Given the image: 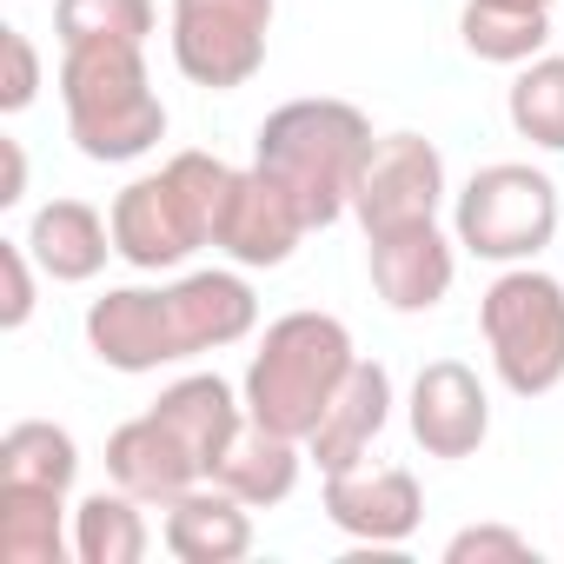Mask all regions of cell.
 Returning <instances> with one entry per match:
<instances>
[{
  "mask_svg": "<svg viewBox=\"0 0 564 564\" xmlns=\"http://www.w3.org/2000/svg\"><path fill=\"white\" fill-rule=\"evenodd\" d=\"M372 147H379L372 120L352 100L319 94V100H286L259 120L252 166H265L286 186L300 199V213L313 219V232H319V226L352 213V193H359V173H366Z\"/></svg>",
  "mask_w": 564,
  "mask_h": 564,
  "instance_id": "6da1fadb",
  "label": "cell"
},
{
  "mask_svg": "<svg viewBox=\"0 0 564 564\" xmlns=\"http://www.w3.org/2000/svg\"><path fill=\"white\" fill-rule=\"evenodd\" d=\"M352 366H359V346H352V326L346 319L313 313V306L306 313H279L259 333L252 366L239 379L246 419H259V425H272V432H286V438L306 445Z\"/></svg>",
  "mask_w": 564,
  "mask_h": 564,
  "instance_id": "7a4b0ae2",
  "label": "cell"
},
{
  "mask_svg": "<svg viewBox=\"0 0 564 564\" xmlns=\"http://www.w3.org/2000/svg\"><path fill=\"white\" fill-rule=\"evenodd\" d=\"M61 107L67 140L94 166H127L166 140V100L153 94L147 47H61Z\"/></svg>",
  "mask_w": 564,
  "mask_h": 564,
  "instance_id": "3957f363",
  "label": "cell"
},
{
  "mask_svg": "<svg viewBox=\"0 0 564 564\" xmlns=\"http://www.w3.org/2000/svg\"><path fill=\"white\" fill-rule=\"evenodd\" d=\"M232 166L219 153H173L160 173H140L133 186L113 193L107 219H113V246L133 272H166L186 265L199 246H213V213L226 193Z\"/></svg>",
  "mask_w": 564,
  "mask_h": 564,
  "instance_id": "277c9868",
  "label": "cell"
},
{
  "mask_svg": "<svg viewBox=\"0 0 564 564\" xmlns=\"http://www.w3.org/2000/svg\"><path fill=\"white\" fill-rule=\"evenodd\" d=\"M478 333L505 392L518 399L557 392L564 386V279L538 265H505L478 300Z\"/></svg>",
  "mask_w": 564,
  "mask_h": 564,
  "instance_id": "5b68a950",
  "label": "cell"
},
{
  "mask_svg": "<svg viewBox=\"0 0 564 564\" xmlns=\"http://www.w3.org/2000/svg\"><path fill=\"white\" fill-rule=\"evenodd\" d=\"M557 180L524 160H491L452 193V232L471 259L491 265H531L557 239Z\"/></svg>",
  "mask_w": 564,
  "mask_h": 564,
  "instance_id": "8992f818",
  "label": "cell"
},
{
  "mask_svg": "<svg viewBox=\"0 0 564 564\" xmlns=\"http://www.w3.org/2000/svg\"><path fill=\"white\" fill-rule=\"evenodd\" d=\"M272 14H279V0H173V21H166L173 67L213 94L246 87L265 67Z\"/></svg>",
  "mask_w": 564,
  "mask_h": 564,
  "instance_id": "52a82bcc",
  "label": "cell"
},
{
  "mask_svg": "<svg viewBox=\"0 0 564 564\" xmlns=\"http://www.w3.org/2000/svg\"><path fill=\"white\" fill-rule=\"evenodd\" d=\"M313 232V219L300 213V199L279 186L265 166H232L219 213H213V246L246 265V272H272L300 252V239Z\"/></svg>",
  "mask_w": 564,
  "mask_h": 564,
  "instance_id": "ba28073f",
  "label": "cell"
},
{
  "mask_svg": "<svg viewBox=\"0 0 564 564\" xmlns=\"http://www.w3.org/2000/svg\"><path fill=\"white\" fill-rule=\"evenodd\" d=\"M445 153L425 140V133H379L366 173H359V193H352V219L372 232H399V226H419V219H438L445 213Z\"/></svg>",
  "mask_w": 564,
  "mask_h": 564,
  "instance_id": "9c48e42d",
  "label": "cell"
},
{
  "mask_svg": "<svg viewBox=\"0 0 564 564\" xmlns=\"http://www.w3.org/2000/svg\"><path fill=\"white\" fill-rule=\"evenodd\" d=\"M87 352L107 366V372H160V366H180V333H173V306H166V286H107L94 306H87Z\"/></svg>",
  "mask_w": 564,
  "mask_h": 564,
  "instance_id": "30bf717a",
  "label": "cell"
},
{
  "mask_svg": "<svg viewBox=\"0 0 564 564\" xmlns=\"http://www.w3.org/2000/svg\"><path fill=\"white\" fill-rule=\"evenodd\" d=\"M405 425H412L425 458H452L458 465V458H471L491 438V392H485V379L465 359H432L412 379Z\"/></svg>",
  "mask_w": 564,
  "mask_h": 564,
  "instance_id": "8fae6325",
  "label": "cell"
},
{
  "mask_svg": "<svg viewBox=\"0 0 564 564\" xmlns=\"http://www.w3.org/2000/svg\"><path fill=\"white\" fill-rule=\"evenodd\" d=\"M366 272H372V293L392 313H432L458 279V232H445L438 219L372 232L366 239Z\"/></svg>",
  "mask_w": 564,
  "mask_h": 564,
  "instance_id": "7c38bea8",
  "label": "cell"
},
{
  "mask_svg": "<svg viewBox=\"0 0 564 564\" xmlns=\"http://www.w3.org/2000/svg\"><path fill=\"white\" fill-rule=\"evenodd\" d=\"M326 518L333 531H346L352 544H405L425 524V491L405 465H352V471H326Z\"/></svg>",
  "mask_w": 564,
  "mask_h": 564,
  "instance_id": "4fadbf2b",
  "label": "cell"
},
{
  "mask_svg": "<svg viewBox=\"0 0 564 564\" xmlns=\"http://www.w3.org/2000/svg\"><path fill=\"white\" fill-rule=\"evenodd\" d=\"M166 306H173V333H180V352L199 359V352H226L239 339H252L259 326V293L246 286V265H206V272H186L166 286Z\"/></svg>",
  "mask_w": 564,
  "mask_h": 564,
  "instance_id": "5bb4252c",
  "label": "cell"
},
{
  "mask_svg": "<svg viewBox=\"0 0 564 564\" xmlns=\"http://www.w3.org/2000/svg\"><path fill=\"white\" fill-rule=\"evenodd\" d=\"M392 372L379 366V359H359L352 372H346V386L333 392V405H326V419L313 425V438H306V458L319 465V471H352V465H366V452L386 438V425H392Z\"/></svg>",
  "mask_w": 564,
  "mask_h": 564,
  "instance_id": "9a60e30c",
  "label": "cell"
},
{
  "mask_svg": "<svg viewBox=\"0 0 564 564\" xmlns=\"http://www.w3.org/2000/svg\"><path fill=\"white\" fill-rule=\"evenodd\" d=\"M107 478H113L120 491H133L140 505H173L180 491L206 485L199 458L166 432V419H160L153 405H147L140 419L113 425V438H107Z\"/></svg>",
  "mask_w": 564,
  "mask_h": 564,
  "instance_id": "2e32d148",
  "label": "cell"
},
{
  "mask_svg": "<svg viewBox=\"0 0 564 564\" xmlns=\"http://www.w3.org/2000/svg\"><path fill=\"white\" fill-rule=\"evenodd\" d=\"M28 252L34 265L54 279V286H87V279L107 272V259L120 252L113 246V219L87 199H47L34 219H28Z\"/></svg>",
  "mask_w": 564,
  "mask_h": 564,
  "instance_id": "e0dca14e",
  "label": "cell"
},
{
  "mask_svg": "<svg viewBox=\"0 0 564 564\" xmlns=\"http://www.w3.org/2000/svg\"><path fill=\"white\" fill-rule=\"evenodd\" d=\"M166 511V524H160V538H166V551L180 557V564H239L246 551H252V505H239L226 485H193V491H180L173 505H160Z\"/></svg>",
  "mask_w": 564,
  "mask_h": 564,
  "instance_id": "ac0fdd59",
  "label": "cell"
},
{
  "mask_svg": "<svg viewBox=\"0 0 564 564\" xmlns=\"http://www.w3.org/2000/svg\"><path fill=\"white\" fill-rule=\"evenodd\" d=\"M153 412H160L166 432L199 458L206 478L219 471L226 445H232L239 425H246V399H239V386H226L219 372H186V379H173V386L153 399Z\"/></svg>",
  "mask_w": 564,
  "mask_h": 564,
  "instance_id": "d6986e66",
  "label": "cell"
},
{
  "mask_svg": "<svg viewBox=\"0 0 564 564\" xmlns=\"http://www.w3.org/2000/svg\"><path fill=\"white\" fill-rule=\"evenodd\" d=\"M300 471H306V445H300V438H286V432L246 419L239 438L226 445L213 485H226V491H232L239 505H252V511H272V505H286V498L300 491Z\"/></svg>",
  "mask_w": 564,
  "mask_h": 564,
  "instance_id": "ffe728a7",
  "label": "cell"
},
{
  "mask_svg": "<svg viewBox=\"0 0 564 564\" xmlns=\"http://www.w3.org/2000/svg\"><path fill=\"white\" fill-rule=\"evenodd\" d=\"M0 557L8 564H61V557H74L67 491L0 478Z\"/></svg>",
  "mask_w": 564,
  "mask_h": 564,
  "instance_id": "44dd1931",
  "label": "cell"
},
{
  "mask_svg": "<svg viewBox=\"0 0 564 564\" xmlns=\"http://www.w3.org/2000/svg\"><path fill=\"white\" fill-rule=\"evenodd\" d=\"M458 41L471 61L491 67H524L551 47V8H511V0H465Z\"/></svg>",
  "mask_w": 564,
  "mask_h": 564,
  "instance_id": "7402d4cb",
  "label": "cell"
},
{
  "mask_svg": "<svg viewBox=\"0 0 564 564\" xmlns=\"http://www.w3.org/2000/svg\"><path fill=\"white\" fill-rule=\"evenodd\" d=\"M153 551L147 531V505L133 491H87L74 505V557L80 564H140Z\"/></svg>",
  "mask_w": 564,
  "mask_h": 564,
  "instance_id": "603a6c76",
  "label": "cell"
},
{
  "mask_svg": "<svg viewBox=\"0 0 564 564\" xmlns=\"http://www.w3.org/2000/svg\"><path fill=\"white\" fill-rule=\"evenodd\" d=\"M0 478L74 491V478H80V445H74V432L54 425V419H21V425H8V438H0Z\"/></svg>",
  "mask_w": 564,
  "mask_h": 564,
  "instance_id": "cb8c5ba5",
  "label": "cell"
},
{
  "mask_svg": "<svg viewBox=\"0 0 564 564\" xmlns=\"http://www.w3.org/2000/svg\"><path fill=\"white\" fill-rule=\"evenodd\" d=\"M505 113H511V133L544 147V153H564V54H538L518 67L511 94H505Z\"/></svg>",
  "mask_w": 564,
  "mask_h": 564,
  "instance_id": "d4e9b609",
  "label": "cell"
},
{
  "mask_svg": "<svg viewBox=\"0 0 564 564\" xmlns=\"http://www.w3.org/2000/svg\"><path fill=\"white\" fill-rule=\"evenodd\" d=\"M160 28L153 0H54V34L61 47H147Z\"/></svg>",
  "mask_w": 564,
  "mask_h": 564,
  "instance_id": "484cf974",
  "label": "cell"
},
{
  "mask_svg": "<svg viewBox=\"0 0 564 564\" xmlns=\"http://www.w3.org/2000/svg\"><path fill=\"white\" fill-rule=\"evenodd\" d=\"M445 564H538V544L511 524H465L445 538Z\"/></svg>",
  "mask_w": 564,
  "mask_h": 564,
  "instance_id": "4316f807",
  "label": "cell"
},
{
  "mask_svg": "<svg viewBox=\"0 0 564 564\" xmlns=\"http://www.w3.org/2000/svg\"><path fill=\"white\" fill-rule=\"evenodd\" d=\"M0 54H8V80H0V113H28L41 94V54L21 28H0Z\"/></svg>",
  "mask_w": 564,
  "mask_h": 564,
  "instance_id": "83f0119b",
  "label": "cell"
},
{
  "mask_svg": "<svg viewBox=\"0 0 564 564\" xmlns=\"http://www.w3.org/2000/svg\"><path fill=\"white\" fill-rule=\"evenodd\" d=\"M0 272H8V300H0V326L8 333H21L28 319H34V252H28V239H0Z\"/></svg>",
  "mask_w": 564,
  "mask_h": 564,
  "instance_id": "f1b7e54d",
  "label": "cell"
},
{
  "mask_svg": "<svg viewBox=\"0 0 564 564\" xmlns=\"http://www.w3.org/2000/svg\"><path fill=\"white\" fill-rule=\"evenodd\" d=\"M0 160H8V180H0V206H21V199H28V153H21V140H0Z\"/></svg>",
  "mask_w": 564,
  "mask_h": 564,
  "instance_id": "f546056e",
  "label": "cell"
},
{
  "mask_svg": "<svg viewBox=\"0 0 564 564\" xmlns=\"http://www.w3.org/2000/svg\"><path fill=\"white\" fill-rule=\"evenodd\" d=\"M511 8H551V0H511Z\"/></svg>",
  "mask_w": 564,
  "mask_h": 564,
  "instance_id": "4dcf8cb0",
  "label": "cell"
}]
</instances>
